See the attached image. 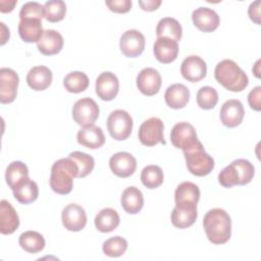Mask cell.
Here are the masks:
<instances>
[{
  "label": "cell",
  "mask_w": 261,
  "mask_h": 261,
  "mask_svg": "<svg viewBox=\"0 0 261 261\" xmlns=\"http://www.w3.org/2000/svg\"><path fill=\"white\" fill-rule=\"evenodd\" d=\"M170 141L175 148L182 151H188L200 143L195 127L186 121L178 122L172 127Z\"/></svg>",
  "instance_id": "cell-7"
},
{
  "label": "cell",
  "mask_w": 261,
  "mask_h": 261,
  "mask_svg": "<svg viewBox=\"0 0 261 261\" xmlns=\"http://www.w3.org/2000/svg\"><path fill=\"white\" fill-rule=\"evenodd\" d=\"M153 52L156 59L161 63H170L174 61L178 54V43L169 38H157L153 46Z\"/></svg>",
  "instance_id": "cell-18"
},
{
  "label": "cell",
  "mask_w": 261,
  "mask_h": 261,
  "mask_svg": "<svg viewBox=\"0 0 261 261\" xmlns=\"http://www.w3.org/2000/svg\"><path fill=\"white\" fill-rule=\"evenodd\" d=\"M19 226V217L13 206L6 200L0 203V231L2 234L13 233Z\"/></svg>",
  "instance_id": "cell-22"
},
{
  "label": "cell",
  "mask_w": 261,
  "mask_h": 261,
  "mask_svg": "<svg viewBox=\"0 0 261 261\" xmlns=\"http://www.w3.org/2000/svg\"><path fill=\"white\" fill-rule=\"evenodd\" d=\"M99 113L100 109L97 103L88 97L77 100L72 107V118L83 127L94 124Z\"/></svg>",
  "instance_id": "cell-8"
},
{
  "label": "cell",
  "mask_w": 261,
  "mask_h": 261,
  "mask_svg": "<svg viewBox=\"0 0 261 261\" xmlns=\"http://www.w3.org/2000/svg\"><path fill=\"white\" fill-rule=\"evenodd\" d=\"M18 83L19 77L13 69L7 67L0 69V101L2 104H8L14 101Z\"/></svg>",
  "instance_id": "cell-9"
},
{
  "label": "cell",
  "mask_w": 261,
  "mask_h": 261,
  "mask_svg": "<svg viewBox=\"0 0 261 261\" xmlns=\"http://www.w3.org/2000/svg\"><path fill=\"white\" fill-rule=\"evenodd\" d=\"M248 14L254 22H256L257 24L260 23V1L259 0L250 4L248 9Z\"/></svg>",
  "instance_id": "cell-44"
},
{
  "label": "cell",
  "mask_w": 261,
  "mask_h": 261,
  "mask_svg": "<svg viewBox=\"0 0 261 261\" xmlns=\"http://www.w3.org/2000/svg\"><path fill=\"white\" fill-rule=\"evenodd\" d=\"M95 90L97 96L103 101H111L118 94L119 82L117 76L110 72L104 71L96 80Z\"/></svg>",
  "instance_id": "cell-13"
},
{
  "label": "cell",
  "mask_w": 261,
  "mask_h": 261,
  "mask_svg": "<svg viewBox=\"0 0 261 261\" xmlns=\"http://www.w3.org/2000/svg\"><path fill=\"white\" fill-rule=\"evenodd\" d=\"M27 178H29V169L28 166L21 161H13L7 166L5 179L6 184L11 190L15 189Z\"/></svg>",
  "instance_id": "cell-31"
},
{
  "label": "cell",
  "mask_w": 261,
  "mask_h": 261,
  "mask_svg": "<svg viewBox=\"0 0 261 261\" xmlns=\"http://www.w3.org/2000/svg\"><path fill=\"white\" fill-rule=\"evenodd\" d=\"M220 120L227 127H236L243 121L245 110L242 102L237 99L225 101L220 108Z\"/></svg>",
  "instance_id": "cell-16"
},
{
  "label": "cell",
  "mask_w": 261,
  "mask_h": 261,
  "mask_svg": "<svg viewBox=\"0 0 261 261\" xmlns=\"http://www.w3.org/2000/svg\"><path fill=\"white\" fill-rule=\"evenodd\" d=\"M163 130V121L159 117H150L141 124L138 137L140 142L147 147H153L159 143L165 145Z\"/></svg>",
  "instance_id": "cell-6"
},
{
  "label": "cell",
  "mask_w": 261,
  "mask_h": 261,
  "mask_svg": "<svg viewBox=\"0 0 261 261\" xmlns=\"http://www.w3.org/2000/svg\"><path fill=\"white\" fill-rule=\"evenodd\" d=\"M63 86L69 93H81L89 87V77L83 71H71L63 79Z\"/></svg>",
  "instance_id": "cell-33"
},
{
  "label": "cell",
  "mask_w": 261,
  "mask_h": 261,
  "mask_svg": "<svg viewBox=\"0 0 261 261\" xmlns=\"http://www.w3.org/2000/svg\"><path fill=\"white\" fill-rule=\"evenodd\" d=\"M29 87L35 91H44L52 83V71L44 65H38L31 68L27 74Z\"/></svg>",
  "instance_id": "cell-23"
},
{
  "label": "cell",
  "mask_w": 261,
  "mask_h": 261,
  "mask_svg": "<svg viewBox=\"0 0 261 261\" xmlns=\"http://www.w3.org/2000/svg\"><path fill=\"white\" fill-rule=\"evenodd\" d=\"M120 202L125 212L129 214H137L144 206V196L138 188L128 187L122 192Z\"/></svg>",
  "instance_id": "cell-27"
},
{
  "label": "cell",
  "mask_w": 261,
  "mask_h": 261,
  "mask_svg": "<svg viewBox=\"0 0 261 261\" xmlns=\"http://www.w3.org/2000/svg\"><path fill=\"white\" fill-rule=\"evenodd\" d=\"M107 128L110 136L116 141L126 140L133 130V118L125 110L116 109L107 118Z\"/></svg>",
  "instance_id": "cell-5"
},
{
  "label": "cell",
  "mask_w": 261,
  "mask_h": 261,
  "mask_svg": "<svg viewBox=\"0 0 261 261\" xmlns=\"http://www.w3.org/2000/svg\"><path fill=\"white\" fill-rule=\"evenodd\" d=\"M43 27L41 19L24 18L18 23V34L22 41L27 43H38L43 36Z\"/></svg>",
  "instance_id": "cell-25"
},
{
  "label": "cell",
  "mask_w": 261,
  "mask_h": 261,
  "mask_svg": "<svg viewBox=\"0 0 261 261\" xmlns=\"http://www.w3.org/2000/svg\"><path fill=\"white\" fill-rule=\"evenodd\" d=\"M77 143L89 149H98L105 143V136L100 126L91 124L84 126L76 134Z\"/></svg>",
  "instance_id": "cell-19"
},
{
  "label": "cell",
  "mask_w": 261,
  "mask_h": 261,
  "mask_svg": "<svg viewBox=\"0 0 261 261\" xmlns=\"http://www.w3.org/2000/svg\"><path fill=\"white\" fill-rule=\"evenodd\" d=\"M164 99L172 109L184 108L190 100V90L182 84H173L166 89Z\"/></svg>",
  "instance_id": "cell-24"
},
{
  "label": "cell",
  "mask_w": 261,
  "mask_h": 261,
  "mask_svg": "<svg viewBox=\"0 0 261 261\" xmlns=\"http://www.w3.org/2000/svg\"><path fill=\"white\" fill-rule=\"evenodd\" d=\"M218 102L217 91L209 86L202 87L197 93V103L200 108L209 110L215 107Z\"/></svg>",
  "instance_id": "cell-38"
},
{
  "label": "cell",
  "mask_w": 261,
  "mask_h": 261,
  "mask_svg": "<svg viewBox=\"0 0 261 261\" xmlns=\"http://www.w3.org/2000/svg\"><path fill=\"white\" fill-rule=\"evenodd\" d=\"M126 249H127L126 240L119 236L106 240L102 246L103 253L109 257H119L125 253Z\"/></svg>",
  "instance_id": "cell-36"
},
{
  "label": "cell",
  "mask_w": 261,
  "mask_h": 261,
  "mask_svg": "<svg viewBox=\"0 0 261 261\" xmlns=\"http://www.w3.org/2000/svg\"><path fill=\"white\" fill-rule=\"evenodd\" d=\"M260 97H261V87H255L248 95V103L250 107L256 111H260L261 104H260Z\"/></svg>",
  "instance_id": "cell-43"
},
{
  "label": "cell",
  "mask_w": 261,
  "mask_h": 261,
  "mask_svg": "<svg viewBox=\"0 0 261 261\" xmlns=\"http://www.w3.org/2000/svg\"><path fill=\"white\" fill-rule=\"evenodd\" d=\"M157 38H169L176 42L181 39L182 29L180 23L172 17H163L161 18L156 27Z\"/></svg>",
  "instance_id": "cell-29"
},
{
  "label": "cell",
  "mask_w": 261,
  "mask_h": 261,
  "mask_svg": "<svg viewBox=\"0 0 261 261\" xmlns=\"http://www.w3.org/2000/svg\"><path fill=\"white\" fill-rule=\"evenodd\" d=\"M79 175V166L70 157L55 161L51 167L50 187L59 195H67L73 187V178Z\"/></svg>",
  "instance_id": "cell-2"
},
{
  "label": "cell",
  "mask_w": 261,
  "mask_h": 261,
  "mask_svg": "<svg viewBox=\"0 0 261 261\" xmlns=\"http://www.w3.org/2000/svg\"><path fill=\"white\" fill-rule=\"evenodd\" d=\"M139 5L145 11H154V10H156L161 5V1L160 0L139 1Z\"/></svg>",
  "instance_id": "cell-45"
},
{
  "label": "cell",
  "mask_w": 261,
  "mask_h": 261,
  "mask_svg": "<svg viewBox=\"0 0 261 261\" xmlns=\"http://www.w3.org/2000/svg\"><path fill=\"white\" fill-rule=\"evenodd\" d=\"M63 226L70 231H80L87 224V214L85 209L74 203L66 205L61 213Z\"/></svg>",
  "instance_id": "cell-12"
},
{
  "label": "cell",
  "mask_w": 261,
  "mask_h": 261,
  "mask_svg": "<svg viewBox=\"0 0 261 261\" xmlns=\"http://www.w3.org/2000/svg\"><path fill=\"white\" fill-rule=\"evenodd\" d=\"M175 205L178 206H195L200 200L199 187L191 181H184L179 184L174 193Z\"/></svg>",
  "instance_id": "cell-20"
},
{
  "label": "cell",
  "mask_w": 261,
  "mask_h": 261,
  "mask_svg": "<svg viewBox=\"0 0 261 261\" xmlns=\"http://www.w3.org/2000/svg\"><path fill=\"white\" fill-rule=\"evenodd\" d=\"M68 157L73 159L74 162L77 164V166H79V175H77V177H80V178L87 176L94 169V166H95L94 158L91 155L87 154V153L80 152V151H74V152H71L68 155Z\"/></svg>",
  "instance_id": "cell-37"
},
{
  "label": "cell",
  "mask_w": 261,
  "mask_h": 261,
  "mask_svg": "<svg viewBox=\"0 0 261 261\" xmlns=\"http://www.w3.org/2000/svg\"><path fill=\"white\" fill-rule=\"evenodd\" d=\"M105 3L111 11L117 13H126L132 7V1L129 0H112L106 1Z\"/></svg>",
  "instance_id": "cell-42"
},
{
  "label": "cell",
  "mask_w": 261,
  "mask_h": 261,
  "mask_svg": "<svg viewBox=\"0 0 261 261\" xmlns=\"http://www.w3.org/2000/svg\"><path fill=\"white\" fill-rule=\"evenodd\" d=\"M14 198L21 204H30L37 200L39 196V188L36 181L27 178L12 190Z\"/></svg>",
  "instance_id": "cell-30"
},
{
  "label": "cell",
  "mask_w": 261,
  "mask_h": 261,
  "mask_svg": "<svg viewBox=\"0 0 261 261\" xmlns=\"http://www.w3.org/2000/svg\"><path fill=\"white\" fill-rule=\"evenodd\" d=\"M45 18L50 22L62 20L66 13V5L62 0H50L44 4Z\"/></svg>",
  "instance_id": "cell-35"
},
{
  "label": "cell",
  "mask_w": 261,
  "mask_h": 261,
  "mask_svg": "<svg viewBox=\"0 0 261 261\" xmlns=\"http://www.w3.org/2000/svg\"><path fill=\"white\" fill-rule=\"evenodd\" d=\"M17 3L16 0H11V1H5V0H1L0 1V11L3 13L6 12H10L13 10L15 4Z\"/></svg>",
  "instance_id": "cell-46"
},
{
  "label": "cell",
  "mask_w": 261,
  "mask_h": 261,
  "mask_svg": "<svg viewBox=\"0 0 261 261\" xmlns=\"http://www.w3.org/2000/svg\"><path fill=\"white\" fill-rule=\"evenodd\" d=\"M184 156L188 170L196 176H205L214 168V160L204 150L201 142L194 148L184 151Z\"/></svg>",
  "instance_id": "cell-4"
},
{
  "label": "cell",
  "mask_w": 261,
  "mask_h": 261,
  "mask_svg": "<svg viewBox=\"0 0 261 261\" xmlns=\"http://www.w3.org/2000/svg\"><path fill=\"white\" fill-rule=\"evenodd\" d=\"M239 174V185L244 186L249 184L254 176L255 168L253 164L246 159H237L231 162Z\"/></svg>",
  "instance_id": "cell-39"
},
{
  "label": "cell",
  "mask_w": 261,
  "mask_h": 261,
  "mask_svg": "<svg viewBox=\"0 0 261 261\" xmlns=\"http://www.w3.org/2000/svg\"><path fill=\"white\" fill-rule=\"evenodd\" d=\"M203 226L208 240L214 245L225 244L231 236V219L221 208L209 210L203 219Z\"/></svg>",
  "instance_id": "cell-1"
},
{
  "label": "cell",
  "mask_w": 261,
  "mask_h": 261,
  "mask_svg": "<svg viewBox=\"0 0 261 261\" xmlns=\"http://www.w3.org/2000/svg\"><path fill=\"white\" fill-rule=\"evenodd\" d=\"M214 76L222 87L231 92H241L249 84L248 75L231 59H224L217 63Z\"/></svg>",
  "instance_id": "cell-3"
},
{
  "label": "cell",
  "mask_w": 261,
  "mask_h": 261,
  "mask_svg": "<svg viewBox=\"0 0 261 261\" xmlns=\"http://www.w3.org/2000/svg\"><path fill=\"white\" fill-rule=\"evenodd\" d=\"M19 246L28 253L36 254L45 248V239L41 233L35 230L22 232L18 239Z\"/></svg>",
  "instance_id": "cell-32"
},
{
  "label": "cell",
  "mask_w": 261,
  "mask_h": 261,
  "mask_svg": "<svg viewBox=\"0 0 261 261\" xmlns=\"http://www.w3.org/2000/svg\"><path fill=\"white\" fill-rule=\"evenodd\" d=\"M109 167L116 176L125 178L136 171L137 160L130 153L118 152L110 157Z\"/></svg>",
  "instance_id": "cell-14"
},
{
  "label": "cell",
  "mask_w": 261,
  "mask_h": 261,
  "mask_svg": "<svg viewBox=\"0 0 261 261\" xmlns=\"http://www.w3.org/2000/svg\"><path fill=\"white\" fill-rule=\"evenodd\" d=\"M95 226L101 232H110L114 230L120 222L119 215L112 208H104L95 217Z\"/></svg>",
  "instance_id": "cell-28"
},
{
  "label": "cell",
  "mask_w": 261,
  "mask_h": 261,
  "mask_svg": "<svg viewBox=\"0 0 261 261\" xmlns=\"http://www.w3.org/2000/svg\"><path fill=\"white\" fill-rule=\"evenodd\" d=\"M164 175L158 165H147L141 172L142 184L148 189H156L163 182Z\"/></svg>",
  "instance_id": "cell-34"
},
{
  "label": "cell",
  "mask_w": 261,
  "mask_h": 261,
  "mask_svg": "<svg viewBox=\"0 0 261 261\" xmlns=\"http://www.w3.org/2000/svg\"><path fill=\"white\" fill-rule=\"evenodd\" d=\"M218 181L224 188H231L239 185V174L232 163L225 166L218 174Z\"/></svg>",
  "instance_id": "cell-41"
},
{
  "label": "cell",
  "mask_w": 261,
  "mask_h": 261,
  "mask_svg": "<svg viewBox=\"0 0 261 261\" xmlns=\"http://www.w3.org/2000/svg\"><path fill=\"white\" fill-rule=\"evenodd\" d=\"M181 75L189 82L197 83L203 80L207 73L206 62L197 55H191L184 59L180 65Z\"/></svg>",
  "instance_id": "cell-15"
},
{
  "label": "cell",
  "mask_w": 261,
  "mask_h": 261,
  "mask_svg": "<svg viewBox=\"0 0 261 261\" xmlns=\"http://www.w3.org/2000/svg\"><path fill=\"white\" fill-rule=\"evenodd\" d=\"M197 216V207L175 205L171 212V222L177 228H188L194 224Z\"/></svg>",
  "instance_id": "cell-26"
},
{
  "label": "cell",
  "mask_w": 261,
  "mask_h": 261,
  "mask_svg": "<svg viewBox=\"0 0 261 261\" xmlns=\"http://www.w3.org/2000/svg\"><path fill=\"white\" fill-rule=\"evenodd\" d=\"M119 48L124 56L137 57L145 49V37L137 30H128L121 35Z\"/></svg>",
  "instance_id": "cell-10"
},
{
  "label": "cell",
  "mask_w": 261,
  "mask_h": 261,
  "mask_svg": "<svg viewBox=\"0 0 261 261\" xmlns=\"http://www.w3.org/2000/svg\"><path fill=\"white\" fill-rule=\"evenodd\" d=\"M0 25H1V32H2L0 44L4 45L6 43V41L9 39V29H7L3 22H0Z\"/></svg>",
  "instance_id": "cell-47"
},
{
  "label": "cell",
  "mask_w": 261,
  "mask_h": 261,
  "mask_svg": "<svg viewBox=\"0 0 261 261\" xmlns=\"http://www.w3.org/2000/svg\"><path fill=\"white\" fill-rule=\"evenodd\" d=\"M192 19L195 27L204 33L215 31L220 23L218 14L208 7H199L195 9L192 13Z\"/></svg>",
  "instance_id": "cell-17"
},
{
  "label": "cell",
  "mask_w": 261,
  "mask_h": 261,
  "mask_svg": "<svg viewBox=\"0 0 261 261\" xmlns=\"http://www.w3.org/2000/svg\"><path fill=\"white\" fill-rule=\"evenodd\" d=\"M45 17V8L39 2H27L24 3L19 11V18H36L41 19Z\"/></svg>",
  "instance_id": "cell-40"
},
{
  "label": "cell",
  "mask_w": 261,
  "mask_h": 261,
  "mask_svg": "<svg viewBox=\"0 0 261 261\" xmlns=\"http://www.w3.org/2000/svg\"><path fill=\"white\" fill-rule=\"evenodd\" d=\"M259 62H260L259 60L256 62V64H255V67H256V68H257V67H259ZM254 73H255V75H256L257 77H260V74H259V71H258V70H257V71H255Z\"/></svg>",
  "instance_id": "cell-48"
},
{
  "label": "cell",
  "mask_w": 261,
  "mask_h": 261,
  "mask_svg": "<svg viewBox=\"0 0 261 261\" xmlns=\"http://www.w3.org/2000/svg\"><path fill=\"white\" fill-rule=\"evenodd\" d=\"M137 87L145 96H154L160 90L162 80L158 70L152 67L143 68L137 75Z\"/></svg>",
  "instance_id": "cell-11"
},
{
  "label": "cell",
  "mask_w": 261,
  "mask_h": 261,
  "mask_svg": "<svg viewBox=\"0 0 261 261\" xmlns=\"http://www.w3.org/2000/svg\"><path fill=\"white\" fill-rule=\"evenodd\" d=\"M38 50L47 56L59 53L63 47V37L54 30H45L40 41L37 43Z\"/></svg>",
  "instance_id": "cell-21"
}]
</instances>
